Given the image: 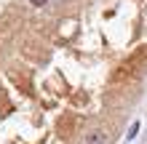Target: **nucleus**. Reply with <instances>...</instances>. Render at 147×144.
Listing matches in <instances>:
<instances>
[{
	"instance_id": "3",
	"label": "nucleus",
	"mask_w": 147,
	"mask_h": 144,
	"mask_svg": "<svg viewBox=\"0 0 147 144\" xmlns=\"http://www.w3.org/2000/svg\"><path fill=\"white\" fill-rule=\"evenodd\" d=\"M30 3H32V5H46L48 0H30Z\"/></svg>"
},
{
	"instance_id": "2",
	"label": "nucleus",
	"mask_w": 147,
	"mask_h": 144,
	"mask_svg": "<svg viewBox=\"0 0 147 144\" xmlns=\"http://www.w3.org/2000/svg\"><path fill=\"white\" fill-rule=\"evenodd\" d=\"M136 133H139V120H134V123H131V128H128L126 139H128V141H131V139H136Z\"/></svg>"
},
{
	"instance_id": "1",
	"label": "nucleus",
	"mask_w": 147,
	"mask_h": 144,
	"mask_svg": "<svg viewBox=\"0 0 147 144\" xmlns=\"http://www.w3.org/2000/svg\"><path fill=\"white\" fill-rule=\"evenodd\" d=\"M83 144H107V136H105L102 131H91L88 136L83 139Z\"/></svg>"
}]
</instances>
